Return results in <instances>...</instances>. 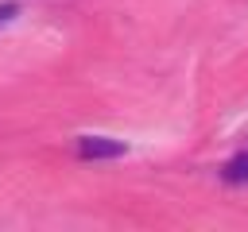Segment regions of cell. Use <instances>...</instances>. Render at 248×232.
Here are the masks:
<instances>
[{
	"instance_id": "2",
	"label": "cell",
	"mask_w": 248,
	"mask_h": 232,
	"mask_svg": "<svg viewBox=\"0 0 248 232\" xmlns=\"http://www.w3.org/2000/svg\"><path fill=\"white\" fill-rule=\"evenodd\" d=\"M221 174H225V182H248V155H232Z\"/></svg>"
},
{
	"instance_id": "3",
	"label": "cell",
	"mask_w": 248,
	"mask_h": 232,
	"mask_svg": "<svg viewBox=\"0 0 248 232\" xmlns=\"http://www.w3.org/2000/svg\"><path fill=\"white\" fill-rule=\"evenodd\" d=\"M12 15H19V4H16V0H8V4H0V23H8Z\"/></svg>"
},
{
	"instance_id": "1",
	"label": "cell",
	"mask_w": 248,
	"mask_h": 232,
	"mask_svg": "<svg viewBox=\"0 0 248 232\" xmlns=\"http://www.w3.org/2000/svg\"><path fill=\"white\" fill-rule=\"evenodd\" d=\"M78 155L81 159H120L124 155V143L120 139H108V135H81L78 139Z\"/></svg>"
}]
</instances>
